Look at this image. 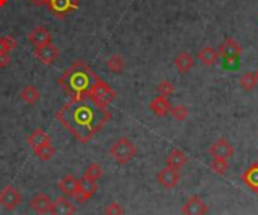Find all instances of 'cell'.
<instances>
[{"label": "cell", "instance_id": "1", "mask_svg": "<svg viewBox=\"0 0 258 215\" xmlns=\"http://www.w3.org/2000/svg\"><path fill=\"white\" fill-rule=\"evenodd\" d=\"M112 113L98 105L89 95L71 98L57 113L56 119L80 142L88 143L110 121Z\"/></svg>", "mask_w": 258, "mask_h": 215}, {"label": "cell", "instance_id": "2", "mask_svg": "<svg viewBox=\"0 0 258 215\" xmlns=\"http://www.w3.org/2000/svg\"><path fill=\"white\" fill-rule=\"evenodd\" d=\"M97 80H100V77L89 68V65L79 60V62H74L62 74L57 83L60 84V87L63 89L67 95H70L71 98H76V96L88 95L92 84Z\"/></svg>", "mask_w": 258, "mask_h": 215}, {"label": "cell", "instance_id": "3", "mask_svg": "<svg viewBox=\"0 0 258 215\" xmlns=\"http://www.w3.org/2000/svg\"><path fill=\"white\" fill-rule=\"evenodd\" d=\"M136 154H138V149L135 143L127 137L118 139L110 148V157L118 164H128L136 157Z\"/></svg>", "mask_w": 258, "mask_h": 215}, {"label": "cell", "instance_id": "4", "mask_svg": "<svg viewBox=\"0 0 258 215\" xmlns=\"http://www.w3.org/2000/svg\"><path fill=\"white\" fill-rule=\"evenodd\" d=\"M98 105H101V107H109V104H112L113 101H115V98H116V92L106 83V81H103L101 78L100 80H97L94 84H92V87H91V90H89V93H88Z\"/></svg>", "mask_w": 258, "mask_h": 215}, {"label": "cell", "instance_id": "5", "mask_svg": "<svg viewBox=\"0 0 258 215\" xmlns=\"http://www.w3.org/2000/svg\"><path fill=\"white\" fill-rule=\"evenodd\" d=\"M219 56L224 59V62L228 65V66H233L236 65L239 60H240V56H242V45L233 39L231 36L225 38V41L219 45Z\"/></svg>", "mask_w": 258, "mask_h": 215}, {"label": "cell", "instance_id": "6", "mask_svg": "<svg viewBox=\"0 0 258 215\" xmlns=\"http://www.w3.org/2000/svg\"><path fill=\"white\" fill-rule=\"evenodd\" d=\"M48 9L57 18H65L79 8V0H47Z\"/></svg>", "mask_w": 258, "mask_h": 215}, {"label": "cell", "instance_id": "7", "mask_svg": "<svg viewBox=\"0 0 258 215\" xmlns=\"http://www.w3.org/2000/svg\"><path fill=\"white\" fill-rule=\"evenodd\" d=\"M181 214L183 215H207L209 214V206L207 203L200 197V196H190L184 205L181 206Z\"/></svg>", "mask_w": 258, "mask_h": 215}, {"label": "cell", "instance_id": "8", "mask_svg": "<svg viewBox=\"0 0 258 215\" xmlns=\"http://www.w3.org/2000/svg\"><path fill=\"white\" fill-rule=\"evenodd\" d=\"M21 202V194L18 193L17 188H14L12 185L5 187L0 191V205L6 209V211H12L15 209Z\"/></svg>", "mask_w": 258, "mask_h": 215}, {"label": "cell", "instance_id": "9", "mask_svg": "<svg viewBox=\"0 0 258 215\" xmlns=\"http://www.w3.org/2000/svg\"><path fill=\"white\" fill-rule=\"evenodd\" d=\"M209 154L213 158H225V160H230L234 155V148H233V145L227 139H219V140H216L209 148Z\"/></svg>", "mask_w": 258, "mask_h": 215}, {"label": "cell", "instance_id": "10", "mask_svg": "<svg viewBox=\"0 0 258 215\" xmlns=\"http://www.w3.org/2000/svg\"><path fill=\"white\" fill-rule=\"evenodd\" d=\"M157 181L163 188H174L178 182H180V170L172 169V167H165L157 173Z\"/></svg>", "mask_w": 258, "mask_h": 215}, {"label": "cell", "instance_id": "11", "mask_svg": "<svg viewBox=\"0 0 258 215\" xmlns=\"http://www.w3.org/2000/svg\"><path fill=\"white\" fill-rule=\"evenodd\" d=\"M97 190H98L97 182L89 181V179H86V178H82V179L79 181V190H77L74 199H76L77 202L83 203V202L89 200L91 197H94V194L97 193Z\"/></svg>", "mask_w": 258, "mask_h": 215}, {"label": "cell", "instance_id": "12", "mask_svg": "<svg viewBox=\"0 0 258 215\" xmlns=\"http://www.w3.org/2000/svg\"><path fill=\"white\" fill-rule=\"evenodd\" d=\"M35 56L36 59L44 63V65H51L57 56H59V50L56 45H53L51 42L50 44H45V45H41V47H35Z\"/></svg>", "mask_w": 258, "mask_h": 215}, {"label": "cell", "instance_id": "13", "mask_svg": "<svg viewBox=\"0 0 258 215\" xmlns=\"http://www.w3.org/2000/svg\"><path fill=\"white\" fill-rule=\"evenodd\" d=\"M27 39L35 47H41V45H45V44H50L51 42V35H50V32L45 27L38 26V27H35V29H32L29 32Z\"/></svg>", "mask_w": 258, "mask_h": 215}, {"label": "cell", "instance_id": "14", "mask_svg": "<svg viewBox=\"0 0 258 215\" xmlns=\"http://www.w3.org/2000/svg\"><path fill=\"white\" fill-rule=\"evenodd\" d=\"M50 214L51 215H74L76 214V206L73 202H70L67 197H57L54 202H51L50 206Z\"/></svg>", "mask_w": 258, "mask_h": 215}, {"label": "cell", "instance_id": "15", "mask_svg": "<svg viewBox=\"0 0 258 215\" xmlns=\"http://www.w3.org/2000/svg\"><path fill=\"white\" fill-rule=\"evenodd\" d=\"M150 109H151V112L156 115V116H159V118H165V116H168L169 113H171V109H172V104L169 102V99L168 98H165V96H156L151 102H150Z\"/></svg>", "mask_w": 258, "mask_h": 215}, {"label": "cell", "instance_id": "16", "mask_svg": "<svg viewBox=\"0 0 258 215\" xmlns=\"http://www.w3.org/2000/svg\"><path fill=\"white\" fill-rule=\"evenodd\" d=\"M57 185L65 197H74L79 190V179L73 175H65Z\"/></svg>", "mask_w": 258, "mask_h": 215}, {"label": "cell", "instance_id": "17", "mask_svg": "<svg viewBox=\"0 0 258 215\" xmlns=\"http://www.w3.org/2000/svg\"><path fill=\"white\" fill-rule=\"evenodd\" d=\"M29 205H30V208H32L33 212H36V214L39 215H44L47 214V212H50L51 200H50L48 196H45L44 193H39V194H36V196L32 197V200H30Z\"/></svg>", "mask_w": 258, "mask_h": 215}, {"label": "cell", "instance_id": "18", "mask_svg": "<svg viewBox=\"0 0 258 215\" xmlns=\"http://www.w3.org/2000/svg\"><path fill=\"white\" fill-rule=\"evenodd\" d=\"M197 57L201 60L203 65H206V66H213V65H216L218 60H219V51H218L216 48L210 47V45H206V47H203V48L197 53Z\"/></svg>", "mask_w": 258, "mask_h": 215}, {"label": "cell", "instance_id": "19", "mask_svg": "<svg viewBox=\"0 0 258 215\" xmlns=\"http://www.w3.org/2000/svg\"><path fill=\"white\" fill-rule=\"evenodd\" d=\"M242 181L254 193H258V163H252L242 175Z\"/></svg>", "mask_w": 258, "mask_h": 215}, {"label": "cell", "instance_id": "20", "mask_svg": "<svg viewBox=\"0 0 258 215\" xmlns=\"http://www.w3.org/2000/svg\"><path fill=\"white\" fill-rule=\"evenodd\" d=\"M174 65L178 69V72L181 74H187L194 69L195 66V59L192 54L189 53H180L175 59H174Z\"/></svg>", "mask_w": 258, "mask_h": 215}, {"label": "cell", "instance_id": "21", "mask_svg": "<svg viewBox=\"0 0 258 215\" xmlns=\"http://www.w3.org/2000/svg\"><path fill=\"white\" fill-rule=\"evenodd\" d=\"M50 142H51L50 136H48L42 128L33 130V131L29 134V137H27V145H29L32 149H36V148H39V146H42V145L50 143Z\"/></svg>", "mask_w": 258, "mask_h": 215}, {"label": "cell", "instance_id": "22", "mask_svg": "<svg viewBox=\"0 0 258 215\" xmlns=\"http://www.w3.org/2000/svg\"><path fill=\"white\" fill-rule=\"evenodd\" d=\"M187 163V155L181 151V149H172L169 152V155L166 157V166L180 170L181 167H184V164Z\"/></svg>", "mask_w": 258, "mask_h": 215}, {"label": "cell", "instance_id": "23", "mask_svg": "<svg viewBox=\"0 0 258 215\" xmlns=\"http://www.w3.org/2000/svg\"><path fill=\"white\" fill-rule=\"evenodd\" d=\"M239 84H240V87H242L243 90H246V92H252V90L257 87V84H258L257 72H252V71L245 72V74L240 77Z\"/></svg>", "mask_w": 258, "mask_h": 215}, {"label": "cell", "instance_id": "24", "mask_svg": "<svg viewBox=\"0 0 258 215\" xmlns=\"http://www.w3.org/2000/svg\"><path fill=\"white\" fill-rule=\"evenodd\" d=\"M20 96H21V99H23L26 104H29V105H33V104H36V102L39 101V92H38L36 87H33V86H26V87L21 90Z\"/></svg>", "mask_w": 258, "mask_h": 215}, {"label": "cell", "instance_id": "25", "mask_svg": "<svg viewBox=\"0 0 258 215\" xmlns=\"http://www.w3.org/2000/svg\"><path fill=\"white\" fill-rule=\"evenodd\" d=\"M33 152H35V155H36L41 161H48V160H51V158L54 157L56 149L51 146V143H47V145H42V146L33 149Z\"/></svg>", "mask_w": 258, "mask_h": 215}, {"label": "cell", "instance_id": "26", "mask_svg": "<svg viewBox=\"0 0 258 215\" xmlns=\"http://www.w3.org/2000/svg\"><path fill=\"white\" fill-rule=\"evenodd\" d=\"M107 68H109L112 72H116V74L122 72L124 68H125V60H124V57L119 56V54H112V56L109 57V60H107Z\"/></svg>", "mask_w": 258, "mask_h": 215}, {"label": "cell", "instance_id": "27", "mask_svg": "<svg viewBox=\"0 0 258 215\" xmlns=\"http://www.w3.org/2000/svg\"><path fill=\"white\" fill-rule=\"evenodd\" d=\"M101 176H103V169H101V166L97 164V163L89 164L88 169H86L85 173H83V178H86V179H89V181H94V182H97Z\"/></svg>", "mask_w": 258, "mask_h": 215}, {"label": "cell", "instance_id": "28", "mask_svg": "<svg viewBox=\"0 0 258 215\" xmlns=\"http://www.w3.org/2000/svg\"><path fill=\"white\" fill-rule=\"evenodd\" d=\"M210 169L216 175H225L230 170V163L225 158H213V161L210 164Z\"/></svg>", "mask_w": 258, "mask_h": 215}, {"label": "cell", "instance_id": "29", "mask_svg": "<svg viewBox=\"0 0 258 215\" xmlns=\"http://www.w3.org/2000/svg\"><path fill=\"white\" fill-rule=\"evenodd\" d=\"M174 90H175V86H174V83L171 80H163V81H160L157 84V92H159L160 96L168 98V96H171L174 93Z\"/></svg>", "mask_w": 258, "mask_h": 215}, {"label": "cell", "instance_id": "30", "mask_svg": "<svg viewBox=\"0 0 258 215\" xmlns=\"http://www.w3.org/2000/svg\"><path fill=\"white\" fill-rule=\"evenodd\" d=\"M171 115H172V118L175 119V121H178V122H183L184 119H187V116H189V109L186 107V105H172V109H171Z\"/></svg>", "mask_w": 258, "mask_h": 215}, {"label": "cell", "instance_id": "31", "mask_svg": "<svg viewBox=\"0 0 258 215\" xmlns=\"http://www.w3.org/2000/svg\"><path fill=\"white\" fill-rule=\"evenodd\" d=\"M17 47V41L12 36H0V53H9Z\"/></svg>", "mask_w": 258, "mask_h": 215}, {"label": "cell", "instance_id": "32", "mask_svg": "<svg viewBox=\"0 0 258 215\" xmlns=\"http://www.w3.org/2000/svg\"><path fill=\"white\" fill-rule=\"evenodd\" d=\"M104 215H124V209L119 203L116 202H112L106 206L104 209Z\"/></svg>", "mask_w": 258, "mask_h": 215}, {"label": "cell", "instance_id": "33", "mask_svg": "<svg viewBox=\"0 0 258 215\" xmlns=\"http://www.w3.org/2000/svg\"><path fill=\"white\" fill-rule=\"evenodd\" d=\"M11 63L9 53H0V68H6Z\"/></svg>", "mask_w": 258, "mask_h": 215}, {"label": "cell", "instance_id": "34", "mask_svg": "<svg viewBox=\"0 0 258 215\" xmlns=\"http://www.w3.org/2000/svg\"><path fill=\"white\" fill-rule=\"evenodd\" d=\"M30 3L35 6H44V5H47V0H30Z\"/></svg>", "mask_w": 258, "mask_h": 215}, {"label": "cell", "instance_id": "35", "mask_svg": "<svg viewBox=\"0 0 258 215\" xmlns=\"http://www.w3.org/2000/svg\"><path fill=\"white\" fill-rule=\"evenodd\" d=\"M8 3V0H0V8H3Z\"/></svg>", "mask_w": 258, "mask_h": 215}, {"label": "cell", "instance_id": "36", "mask_svg": "<svg viewBox=\"0 0 258 215\" xmlns=\"http://www.w3.org/2000/svg\"><path fill=\"white\" fill-rule=\"evenodd\" d=\"M257 78H258V71H257Z\"/></svg>", "mask_w": 258, "mask_h": 215}]
</instances>
